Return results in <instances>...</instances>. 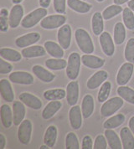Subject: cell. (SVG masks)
<instances>
[{
  "mask_svg": "<svg viewBox=\"0 0 134 149\" xmlns=\"http://www.w3.org/2000/svg\"><path fill=\"white\" fill-rule=\"evenodd\" d=\"M99 41L103 53L107 56H112L115 52V46L111 34L108 32H103L100 35Z\"/></svg>",
  "mask_w": 134,
  "mask_h": 149,
  "instance_id": "30bf717a",
  "label": "cell"
},
{
  "mask_svg": "<svg viewBox=\"0 0 134 149\" xmlns=\"http://www.w3.org/2000/svg\"><path fill=\"white\" fill-rule=\"evenodd\" d=\"M96 1H97L98 3H101V2H103L104 0H96Z\"/></svg>",
  "mask_w": 134,
  "mask_h": 149,
  "instance_id": "9f6ffc18",
  "label": "cell"
},
{
  "mask_svg": "<svg viewBox=\"0 0 134 149\" xmlns=\"http://www.w3.org/2000/svg\"><path fill=\"white\" fill-rule=\"evenodd\" d=\"M123 106V99L121 97H112L104 102V104L100 107V114L107 117L111 116L116 113L119 109Z\"/></svg>",
  "mask_w": 134,
  "mask_h": 149,
  "instance_id": "277c9868",
  "label": "cell"
},
{
  "mask_svg": "<svg viewBox=\"0 0 134 149\" xmlns=\"http://www.w3.org/2000/svg\"><path fill=\"white\" fill-rule=\"evenodd\" d=\"M82 111L79 106H73L69 111V120L74 130H79L82 125Z\"/></svg>",
  "mask_w": 134,
  "mask_h": 149,
  "instance_id": "9a60e30c",
  "label": "cell"
},
{
  "mask_svg": "<svg viewBox=\"0 0 134 149\" xmlns=\"http://www.w3.org/2000/svg\"><path fill=\"white\" fill-rule=\"evenodd\" d=\"M81 148L83 149H92L94 148L93 141L92 138L90 136H85L82 139V144H81Z\"/></svg>",
  "mask_w": 134,
  "mask_h": 149,
  "instance_id": "f6af8a7d",
  "label": "cell"
},
{
  "mask_svg": "<svg viewBox=\"0 0 134 149\" xmlns=\"http://www.w3.org/2000/svg\"><path fill=\"white\" fill-rule=\"evenodd\" d=\"M124 56L128 62L134 63V38H131L127 41L124 51Z\"/></svg>",
  "mask_w": 134,
  "mask_h": 149,
  "instance_id": "60d3db41",
  "label": "cell"
},
{
  "mask_svg": "<svg viewBox=\"0 0 134 149\" xmlns=\"http://www.w3.org/2000/svg\"><path fill=\"white\" fill-rule=\"evenodd\" d=\"M24 16V8L23 6L20 4H15L12 8L9 13L8 16V23L9 26L12 29L17 28L20 24L22 22V19Z\"/></svg>",
  "mask_w": 134,
  "mask_h": 149,
  "instance_id": "8fae6325",
  "label": "cell"
},
{
  "mask_svg": "<svg viewBox=\"0 0 134 149\" xmlns=\"http://www.w3.org/2000/svg\"><path fill=\"white\" fill-rule=\"evenodd\" d=\"M128 125H129V128L131 129L132 132L133 133L134 135V116L130 118V120H129V124H128Z\"/></svg>",
  "mask_w": 134,
  "mask_h": 149,
  "instance_id": "681fc988",
  "label": "cell"
},
{
  "mask_svg": "<svg viewBox=\"0 0 134 149\" xmlns=\"http://www.w3.org/2000/svg\"><path fill=\"white\" fill-rule=\"evenodd\" d=\"M1 122L5 128H9L13 122V116L12 110L8 105H2L1 107Z\"/></svg>",
  "mask_w": 134,
  "mask_h": 149,
  "instance_id": "4316f807",
  "label": "cell"
},
{
  "mask_svg": "<svg viewBox=\"0 0 134 149\" xmlns=\"http://www.w3.org/2000/svg\"><path fill=\"white\" fill-rule=\"evenodd\" d=\"M66 148L67 149H79L78 138L74 132H69L66 136Z\"/></svg>",
  "mask_w": 134,
  "mask_h": 149,
  "instance_id": "ab89813d",
  "label": "cell"
},
{
  "mask_svg": "<svg viewBox=\"0 0 134 149\" xmlns=\"http://www.w3.org/2000/svg\"><path fill=\"white\" fill-rule=\"evenodd\" d=\"M81 62L85 66L90 69H99L104 65L105 60L98 56L87 54L81 56Z\"/></svg>",
  "mask_w": 134,
  "mask_h": 149,
  "instance_id": "e0dca14e",
  "label": "cell"
},
{
  "mask_svg": "<svg viewBox=\"0 0 134 149\" xmlns=\"http://www.w3.org/2000/svg\"><path fill=\"white\" fill-rule=\"evenodd\" d=\"M130 0H113L114 3L115 4H117V5H121V4H124L125 3L129 2Z\"/></svg>",
  "mask_w": 134,
  "mask_h": 149,
  "instance_id": "f907efd6",
  "label": "cell"
},
{
  "mask_svg": "<svg viewBox=\"0 0 134 149\" xmlns=\"http://www.w3.org/2000/svg\"><path fill=\"white\" fill-rule=\"evenodd\" d=\"M54 8L58 14H65L66 8V0H54Z\"/></svg>",
  "mask_w": 134,
  "mask_h": 149,
  "instance_id": "7bdbcfd3",
  "label": "cell"
},
{
  "mask_svg": "<svg viewBox=\"0 0 134 149\" xmlns=\"http://www.w3.org/2000/svg\"><path fill=\"white\" fill-rule=\"evenodd\" d=\"M45 66L52 70H60L67 66V61L61 58L48 59L45 61Z\"/></svg>",
  "mask_w": 134,
  "mask_h": 149,
  "instance_id": "e575fe53",
  "label": "cell"
},
{
  "mask_svg": "<svg viewBox=\"0 0 134 149\" xmlns=\"http://www.w3.org/2000/svg\"><path fill=\"white\" fill-rule=\"evenodd\" d=\"M94 148L95 149H106L107 148V142L106 136L103 135H98L95 139L94 143Z\"/></svg>",
  "mask_w": 134,
  "mask_h": 149,
  "instance_id": "b9f144b4",
  "label": "cell"
},
{
  "mask_svg": "<svg viewBox=\"0 0 134 149\" xmlns=\"http://www.w3.org/2000/svg\"><path fill=\"white\" fill-rule=\"evenodd\" d=\"M123 11L122 8L121 7V5H117V4H113L111 5L107 8H105L102 12V16L103 19L105 20H109L111 19H112L114 17L117 16L118 14H121Z\"/></svg>",
  "mask_w": 134,
  "mask_h": 149,
  "instance_id": "8d00e7d4",
  "label": "cell"
},
{
  "mask_svg": "<svg viewBox=\"0 0 134 149\" xmlns=\"http://www.w3.org/2000/svg\"><path fill=\"white\" fill-rule=\"evenodd\" d=\"M0 93L4 101L8 102H13L14 101V93L12 86L6 79L0 81Z\"/></svg>",
  "mask_w": 134,
  "mask_h": 149,
  "instance_id": "ffe728a7",
  "label": "cell"
},
{
  "mask_svg": "<svg viewBox=\"0 0 134 149\" xmlns=\"http://www.w3.org/2000/svg\"><path fill=\"white\" fill-rule=\"evenodd\" d=\"M126 39V29L124 24L118 22L114 26V42L116 45H120Z\"/></svg>",
  "mask_w": 134,
  "mask_h": 149,
  "instance_id": "d6a6232c",
  "label": "cell"
},
{
  "mask_svg": "<svg viewBox=\"0 0 134 149\" xmlns=\"http://www.w3.org/2000/svg\"><path fill=\"white\" fill-rule=\"evenodd\" d=\"M32 122L29 120H24L20 123L18 130V138L22 144L27 145L30 142L32 134Z\"/></svg>",
  "mask_w": 134,
  "mask_h": 149,
  "instance_id": "52a82bcc",
  "label": "cell"
},
{
  "mask_svg": "<svg viewBox=\"0 0 134 149\" xmlns=\"http://www.w3.org/2000/svg\"><path fill=\"white\" fill-rule=\"evenodd\" d=\"M19 99L29 108L34 109V110H39L42 107V102L40 101V99L31 93L23 92L20 95Z\"/></svg>",
  "mask_w": 134,
  "mask_h": 149,
  "instance_id": "2e32d148",
  "label": "cell"
},
{
  "mask_svg": "<svg viewBox=\"0 0 134 149\" xmlns=\"http://www.w3.org/2000/svg\"><path fill=\"white\" fill-rule=\"evenodd\" d=\"M122 19L127 29H134V14L133 11L129 7L125 8L122 11Z\"/></svg>",
  "mask_w": 134,
  "mask_h": 149,
  "instance_id": "74e56055",
  "label": "cell"
},
{
  "mask_svg": "<svg viewBox=\"0 0 134 149\" xmlns=\"http://www.w3.org/2000/svg\"><path fill=\"white\" fill-rule=\"evenodd\" d=\"M0 15H3V16H9V13L8 11L7 10L6 8H2L1 11H0Z\"/></svg>",
  "mask_w": 134,
  "mask_h": 149,
  "instance_id": "816d5d0a",
  "label": "cell"
},
{
  "mask_svg": "<svg viewBox=\"0 0 134 149\" xmlns=\"http://www.w3.org/2000/svg\"><path fill=\"white\" fill-rule=\"evenodd\" d=\"M47 53L50 54L53 58H62L64 56V50L60 45L56 44L53 41H46L45 46Z\"/></svg>",
  "mask_w": 134,
  "mask_h": 149,
  "instance_id": "f1b7e54d",
  "label": "cell"
},
{
  "mask_svg": "<svg viewBox=\"0 0 134 149\" xmlns=\"http://www.w3.org/2000/svg\"><path fill=\"white\" fill-rule=\"evenodd\" d=\"M126 121V116L123 114H117L111 118L107 119L106 122L103 123V127L105 129H114L120 127Z\"/></svg>",
  "mask_w": 134,
  "mask_h": 149,
  "instance_id": "1f68e13d",
  "label": "cell"
},
{
  "mask_svg": "<svg viewBox=\"0 0 134 149\" xmlns=\"http://www.w3.org/2000/svg\"><path fill=\"white\" fill-rule=\"evenodd\" d=\"M40 148H41V149H47V148H49V147H48L46 144H45V145H42V146L40 147Z\"/></svg>",
  "mask_w": 134,
  "mask_h": 149,
  "instance_id": "11a10c76",
  "label": "cell"
},
{
  "mask_svg": "<svg viewBox=\"0 0 134 149\" xmlns=\"http://www.w3.org/2000/svg\"><path fill=\"white\" fill-rule=\"evenodd\" d=\"M21 54L24 58L30 59V58L44 56L46 54V49L45 48L42 47L40 45H34L31 47H26L23 49Z\"/></svg>",
  "mask_w": 134,
  "mask_h": 149,
  "instance_id": "d4e9b609",
  "label": "cell"
},
{
  "mask_svg": "<svg viewBox=\"0 0 134 149\" xmlns=\"http://www.w3.org/2000/svg\"><path fill=\"white\" fill-rule=\"evenodd\" d=\"M48 12L45 8H39L27 14L21 22V25L24 29H30L35 26L44 18H45Z\"/></svg>",
  "mask_w": 134,
  "mask_h": 149,
  "instance_id": "7a4b0ae2",
  "label": "cell"
},
{
  "mask_svg": "<svg viewBox=\"0 0 134 149\" xmlns=\"http://www.w3.org/2000/svg\"><path fill=\"white\" fill-rule=\"evenodd\" d=\"M50 1L51 0H39L40 7L47 8L50 6Z\"/></svg>",
  "mask_w": 134,
  "mask_h": 149,
  "instance_id": "7dc6e473",
  "label": "cell"
},
{
  "mask_svg": "<svg viewBox=\"0 0 134 149\" xmlns=\"http://www.w3.org/2000/svg\"><path fill=\"white\" fill-rule=\"evenodd\" d=\"M117 92L124 101L134 105V90L127 86H120V87L117 88Z\"/></svg>",
  "mask_w": 134,
  "mask_h": 149,
  "instance_id": "d590c367",
  "label": "cell"
},
{
  "mask_svg": "<svg viewBox=\"0 0 134 149\" xmlns=\"http://www.w3.org/2000/svg\"><path fill=\"white\" fill-rule=\"evenodd\" d=\"M6 145V138L3 134H0V148L3 149Z\"/></svg>",
  "mask_w": 134,
  "mask_h": 149,
  "instance_id": "c3c4849f",
  "label": "cell"
},
{
  "mask_svg": "<svg viewBox=\"0 0 134 149\" xmlns=\"http://www.w3.org/2000/svg\"><path fill=\"white\" fill-rule=\"evenodd\" d=\"M105 136L107 138V143L109 148L112 149H121L122 148V143L120 140L117 132H115L112 129H106Z\"/></svg>",
  "mask_w": 134,
  "mask_h": 149,
  "instance_id": "484cf974",
  "label": "cell"
},
{
  "mask_svg": "<svg viewBox=\"0 0 134 149\" xmlns=\"http://www.w3.org/2000/svg\"><path fill=\"white\" fill-rule=\"evenodd\" d=\"M26 110L25 107L21 101H16L13 103V124L15 126H19L20 123L24 121L25 116Z\"/></svg>",
  "mask_w": 134,
  "mask_h": 149,
  "instance_id": "ac0fdd59",
  "label": "cell"
},
{
  "mask_svg": "<svg viewBox=\"0 0 134 149\" xmlns=\"http://www.w3.org/2000/svg\"><path fill=\"white\" fill-rule=\"evenodd\" d=\"M13 70V65L5 61L3 58L0 60V74H5L10 73Z\"/></svg>",
  "mask_w": 134,
  "mask_h": 149,
  "instance_id": "ee69618b",
  "label": "cell"
},
{
  "mask_svg": "<svg viewBox=\"0 0 134 149\" xmlns=\"http://www.w3.org/2000/svg\"><path fill=\"white\" fill-rule=\"evenodd\" d=\"M103 16L100 12H96L92 16L91 19V29L95 35L98 36L103 33L104 29V23H103Z\"/></svg>",
  "mask_w": 134,
  "mask_h": 149,
  "instance_id": "83f0119b",
  "label": "cell"
},
{
  "mask_svg": "<svg viewBox=\"0 0 134 149\" xmlns=\"http://www.w3.org/2000/svg\"><path fill=\"white\" fill-rule=\"evenodd\" d=\"M66 96V91L64 89H52L44 92V97L47 101H56L61 100Z\"/></svg>",
  "mask_w": 134,
  "mask_h": 149,
  "instance_id": "836d02e7",
  "label": "cell"
},
{
  "mask_svg": "<svg viewBox=\"0 0 134 149\" xmlns=\"http://www.w3.org/2000/svg\"><path fill=\"white\" fill-rule=\"evenodd\" d=\"M32 71L33 73L40 81H42L43 82H45V83H50V82H52L54 81V79L55 78V75L52 74L50 71L47 70L45 68H44L41 65H34L32 68Z\"/></svg>",
  "mask_w": 134,
  "mask_h": 149,
  "instance_id": "7402d4cb",
  "label": "cell"
},
{
  "mask_svg": "<svg viewBox=\"0 0 134 149\" xmlns=\"http://www.w3.org/2000/svg\"><path fill=\"white\" fill-rule=\"evenodd\" d=\"M94 98L92 95L90 94H87L84 96L82 103H81V111L82 115L85 119L89 118L92 115L94 111Z\"/></svg>",
  "mask_w": 134,
  "mask_h": 149,
  "instance_id": "cb8c5ba5",
  "label": "cell"
},
{
  "mask_svg": "<svg viewBox=\"0 0 134 149\" xmlns=\"http://www.w3.org/2000/svg\"><path fill=\"white\" fill-rule=\"evenodd\" d=\"M9 81L15 84L21 85H32L34 84V76L29 72L25 71H14L12 72L8 76Z\"/></svg>",
  "mask_w": 134,
  "mask_h": 149,
  "instance_id": "9c48e42d",
  "label": "cell"
},
{
  "mask_svg": "<svg viewBox=\"0 0 134 149\" xmlns=\"http://www.w3.org/2000/svg\"><path fill=\"white\" fill-rule=\"evenodd\" d=\"M79 99V84L75 81H70L66 86V100L71 107L75 106Z\"/></svg>",
  "mask_w": 134,
  "mask_h": 149,
  "instance_id": "7c38bea8",
  "label": "cell"
},
{
  "mask_svg": "<svg viewBox=\"0 0 134 149\" xmlns=\"http://www.w3.org/2000/svg\"><path fill=\"white\" fill-rule=\"evenodd\" d=\"M134 66L133 63L128 62L124 63L118 70L117 75V83L118 86H125L129 82L133 73Z\"/></svg>",
  "mask_w": 134,
  "mask_h": 149,
  "instance_id": "8992f818",
  "label": "cell"
},
{
  "mask_svg": "<svg viewBox=\"0 0 134 149\" xmlns=\"http://www.w3.org/2000/svg\"><path fill=\"white\" fill-rule=\"evenodd\" d=\"M80 54L76 52L71 53L69 56L66 72L67 77L71 81H75L80 74Z\"/></svg>",
  "mask_w": 134,
  "mask_h": 149,
  "instance_id": "3957f363",
  "label": "cell"
},
{
  "mask_svg": "<svg viewBox=\"0 0 134 149\" xmlns=\"http://www.w3.org/2000/svg\"><path fill=\"white\" fill-rule=\"evenodd\" d=\"M57 38L60 46L64 49H67L70 46L71 42V28L69 24H65L59 29Z\"/></svg>",
  "mask_w": 134,
  "mask_h": 149,
  "instance_id": "ba28073f",
  "label": "cell"
},
{
  "mask_svg": "<svg viewBox=\"0 0 134 149\" xmlns=\"http://www.w3.org/2000/svg\"><path fill=\"white\" fill-rule=\"evenodd\" d=\"M67 4L70 9L79 14H87L92 8L91 4L81 0H67Z\"/></svg>",
  "mask_w": 134,
  "mask_h": 149,
  "instance_id": "603a6c76",
  "label": "cell"
},
{
  "mask_svg": "<svg viewBox=\"0 0 134 149\" xmlns=\"http://www.w3.org/2000/svg\"><path fill=\"white\" fill-rule=\"evenodd\" d=\"M40 40V34L37 32L29 33V34L22 35L16 39L15 44L19 48L29 47L34 44L37 43Z\"/></svg>",
  "mask_w": 134,
  "mask_h": 149,
  "instance_id": "4fadbf2b",
  "label": "cell"
},
{
  "mask_svg": "<svg viewBox=\"0 0 134 149\" xmlns=\"http://www.w3.org/2000/svg\"><path fill=\"white\" fill-rule=\"evenodd\" d=\"M8 19L7 16H3L0 15V30L2 32H7L8 29Z\"/></svg>",
  "mask_w": 134,
  "mask_h": 149,
  "instance_id": "bcb514c9",
  "label": "cell"
},
{
  "mask_svg": "<svg viewBox=\"0 0 134 149\" xmlns=\"http://www.w3.org/2000/svg\"><path fill=\"white\" fill-rule=\"evenodd\" d=\"M66 18L62 14H54L44 18L40 22V26L45 29H54L64 25Z\"/></svg>",
  "mask_w": 134,
  "mask_h": 149,
  "instance_id": "5b68a950",
  "label": "cell"
},
{
  "mask_svg": "<svg viewBox=\"0 0 134 149\" xmlns=\"http://www.w3.org/2000/svg\"><path fill=\"white\" fill-rule=\"evenodd\" d=\"M0 55L3 59L12 62H18L22 59V54L19 51L10 48H1Z\"/></svg>",
  "mask_w": 134,
  "mask_h": 149,
  "instance_id": "f546056e",
  "label": "cell"
},
{
  "mask_svg": "<svg viewBox=\"0 0 134 149\" xmlns=\"http://www.w3.org/2000/svg\"><path fill=\"white\" fill-rule=\"evenodd\" d=\"M57 133H58L57 128L54 125L50 126L46 129L45 136H44V142L49 148H53L55 145L56 139H57Z\"/></svg>",
  "mask_w": 134,
  "mask_h": 149,
  "instance_id": "4dcf8cb0",
  "label": "cell"
},
{
  "mask_svg": "<svg viewBox=\"0 0 134 149\" xmlns=\"http://www.w3.org/2000/svg\"><path fill=\"white\" fill-rule=\"evenodd\" d=\"M76 44L80 50L85 54H92L94 52V45L90 34L83 29H77L75 32Z\"/></svg>",
  "mask_w": 134,
  "mask_h": 149,
  "instance_id": "6da1fadb",
  "label": "cell"
},
{
  "mask_svg": "<svg viewBox=\"0 0 134 149\" xmlns=\"http://www.w3.org/2000/svg\"><path fill=\"white\" fill-rule=\"evenodd\" d=\"M61 107H62V103L59 102L58 100L49 102L42 111V117L45 120L52 118L54 116L60 111Z\"/></svg>",
  "mask_w": 134,
  "mask_h": 149,
  "instance_id": "44dd1931",
  "label": "cell"
},
{
  "mask_svg": "<svg viewBox=\"0 0 134 149\" xmlns=\"http://www.w3.org/2000/svg\"><path fill=\"white\" fill-rule=\"evenodd\" d=\"M107 78H108V73L106 70H99V71L96 72L87 81V88L90 90L96 89L106 81Z\"/></svg>",
  "mask_w": 134,
  "mask_h": 149,
  "instance_id": "5bb4252c",
  "label": "cell"
},
{
  "mask_svg": "<svg viewBox=\"0 0 134 149\" xmlns=\"http://www.w3.org/2000/svg\"><path fill=\"white\" fill-rule=\"evenodd\" d=\"M23 0H12V3L13 4H20Z\"/></svg>",
  "mask_w": 134,
  "mask_h": 149,
  "instance_id": "db71d44e",
  "label": "cell"
},
{
  "mask_svg": "<svg viewBox=\"0 0 134 149\" xmlns=\"http://www.w3.org/2000/svg\"><path fill=\"white\" fill-rule=\"evenodd\" d=\"M127 4H128V7L130 8L133 11H134V0H130Z\"/></svg>",
  "mask_w": 134,
  "mask_h": 149,
  "instance_id": "f5cc1de1",
  "label": "cell"
},
{
  "mask_svg": "<svg viewBox=\"0 0 134 149\" xmlns=\"http://www.w3.org/2000/svg\"><path fill=\"white\" fill-rule=\"evenodd\" d=\"M111 88H112L111 82L105 81L101 85L98 95H97V99L99 102H105L107 101L111 93Z\"/></svg>",
  "mask_w": 134,
  "mask_h": 149,
  "instance_id": "f35d334b",
  "label": "cell"
},
{
  "mask_svg": "<svg viewBox=\"0 0 134 149\" xmlns=\"http://www.w3.org/2000/svg\"><path fill=\"white\" fill-rule=\"evenodd\" d=\"M121 141L122 143V148H134V135L129 127H122L120 131Z\"/></svg>",
  "mask_w": 134,
  "mask_h": 149,
  "instance_id": "d6986e66",
  "label": "cell"
}]
</instances>
